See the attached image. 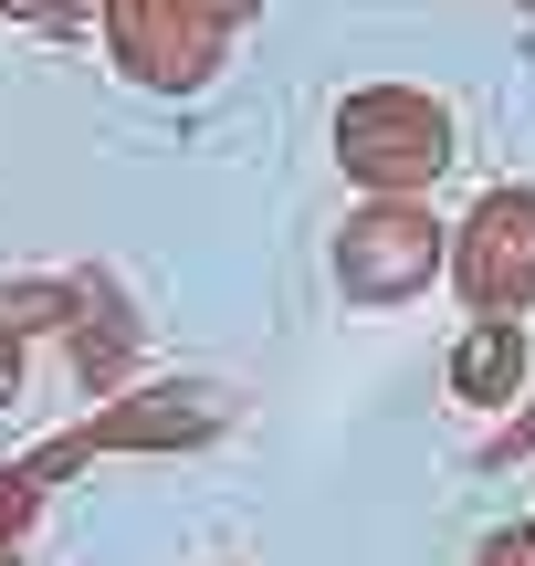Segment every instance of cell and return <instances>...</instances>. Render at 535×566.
Masks as SVG:
<instances>
[{
    "label": "cell",
    "instance_id": "6da1fadb",
    "mask_svg": "<svg viewBox=\"0 0 535 566\" xmlns=\"http://www.w3.org/2000/svg\"><path fill=\"white\" fill-rule=\"evenodd\" d=\"M336 158H347L378 200H410L420 179L452 168V105L410 95V84H368V95L336 105Z\"/></svg>",
    "mask_w": 535,
    "mask_h": 566
},
{
    "label": "cell",
    "instance_id": "7a4b0ae2",
    "mask_svg": "<svg viewBox=\"0 0 535 566\" xmlns=\"http://www.w3.org/2000/svg\"><path fill=\"white\" fill-rule=\"evenodd\" d=\"M431 273H441V221L410 210V200H368L347 221V242H336V283H347L357 304H399Z\"/></svg>",
    "mask_w": 535,
    "mask_h": 566
},
{
    "label": "cell",
    "instance_id": "3957f363",
    "mask_svg": "<svg viewBox=\"0 0 535 566\" xmlns=\"http://www.w3.org/2000/svg\"><path fill=\"white\" fill-rule=\"evenodd\" d=\"M462 294L483 315H525L535 304V189H494V200L462 221V252H452Z\"/></svg>",
    "mask_w": 535,
    "mask_h": 566
},
{
    "label": "cell",
    "instance_id": "277c9868",
    "mask_svg": "<svg viewBox=\"0 0 535 566\" xmlns=\"http://www.w3.org/2000/svg\"><path fill=\"white\" fill-rule=\"evenodd\" d=\"M515 378H525V325L515 315H483L473 336H462V357H452V388L473 409H494V399H515Z\"/></svg>",
    "mask_w": 535,
    "mask_h": 566
},
{
    "label": "cell",
    "instance_id": "5b68a950",
    "mask_svg": "<svg viewBox=\"0 0 535 566\" xmlns=\"http://www.w3.org/2000/svg\"><path fill=\"white\" fill-rule=\"evenodd\" d=\"M483 566H535V535L515 525V535H494V546H483Z\"/></svg>",
    "mask_w": 535,
    "mask_h": 566
},
{
    "label": "cell",
    "instance_id": "8992f818",
    "mask_svg": "<svg viewBox=\"0 0 535 566\" xmlns=\"http://www.w3.org/2000/svg\"><path fill=\"white\" fill-rule=\"evenodd\" d=\"M0 399H11V346H0Z\"/></svg>",
    "mask_w": 535,
    "mask_h": 566
},
{
    "label": "cell",
    "instance_id": "52a82bcc",
    "mask_svg": "<svg viewBox=\"0 0 535 566\" xmlns=\"http://www.w3.org/2000/svg\"><path fill=\"white\" fill-rule=\"evenodd\" d=\"M0 11H21V0H0Z\"/></svg>",
    "mask_w": 535,
    "mask_h": 566
}]
</instances>
